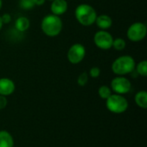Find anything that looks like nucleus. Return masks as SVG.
I'll return each instance as SVG.
<instances>
[{"instance_id":"39448f33","label":"nucleus","mask_w":147,"mask_h":147,"mask_svg":"<svg viewBox=\"0 0 147 147\" xmlns=\"http://www.w3.org/2000/svg\"><path fill=\"white\" fill-rule=\"evenodd\" d=\"M147 34L146 25L144 22H137L130 25L127 31V36L133 42H140L143 40Z\"/></svg>"},{"instance_id":"5701e85b","label":"nucleus","mask_w":147,"mask_h":147,"mask_svg":"<svg viewBox=\"0 0 147 147\" xmlns=\"http://www.w3.org/2000/svg\"><path fill=\"white\" fill-rule=\"evenodd\" d=\"M33 1H34V5H37V6H41L46 2V0H33Z\"/></svg>"},{"instance_id":"b1692460","label":"nucleus","mask_w":147,"mask_h":147,"mask_svg":"<svg viewBox=\"0 0 147 147\" xmlns=\"http://www.w3.org/2000/svg\"><path fill=\"white\" fill-rule=\"evenodd\" d=\"M3 22H2L1 16H0V31H1V29H2V28H3Z\"/></svg>"},{"instance_id":"a878e982","label":"nucleus","mask_w":147,"mask_h":147,"mask_svg":"<svg viewBox=\"0 0 147 147\" xmlns=\"http://www.w3.org/2000/svg\"><path fill=\"white\" fill-rule=\"evenodd\" d=\"M49 1H53V0H49Z\"/></svg>"},{"instance_id":"dca6fc26","label":"nucleus","mask_w":147,"mask_h":147,"mask_svg":"<svg viewBox=\"0 0 147 147\" xmlns=\"http://www.w3.org/2000/svg\"><path fill=\"white\" fill-rule=\"evenodd\" d=\"M112 90L109 86L107 85H102L98 89V95L102 99L107 100L111 95H112Z\"/></svg>"},{"instance_id":"9b49d317","label":"nucleus","mask_w":147,"mask_h":147,"mask_svg":"<svg viewBox=\"0 0 147 147\" xmlns=\"http://www.w3.org/2000/svg\"><path fill=\"white\" fill-rule=\"evenodd\" d=\"M95 23L101 30H108L113 25V20L111 16L107 14H102L96 16Z\"/></svg>"},{"instance_id":"20e7f679","label":"nucleus","mask_w":147,"mask_h":147,"mask_svg":"<svg viewBox=\"0 0 147 147\" xmlns=\"http://www.w3.org/2000/svg\"><path fill=\"white\" fill-rule=\"evenodd\" d=\"M106 107L113 114H122L128 109V102L122 95L112 94L106 100Z\"/></svg>"},{"instance_id":"4be33fe9","label":"nucleus","mask_w":147,"mask_h":147,"mask_svg":"<svg viewBox=\"0 0 147 147\" xmlns=\"http://www.w3.org/2000/svg\"><path fill=\"white\" fill-rule=\"evenodd\" d=\"M1 19L3 24H7L11 22V16L8 13H4L3 16H1Z\"/></svg>"},{"instance_id":"f3484780","label":"nucleus","mask_w":147,"mask_h":147,"mask_svg":"<svg viewBox=\"0 0 147 147\" xmlns=\"http://www.w3.org/2000/svg\"><path fill=\"white\" fill-rule=\"evenodd\" d=\"M126 47H127V42L123 38L114 39L112 47H114L116 51H122L126 48Z\"/></svg>"},{"instance_id":"7ed1b4c3","label":"nucleus","mask_w":147,"mask_h":147,"mask_svg":"<svg viewBox=\"0 0 147 147\" xmlns=\"http://www.w3.org/2000/svg\"><path fill=\"white\" fill-rule=\"evenodd\" d=\"M135 59L130 55H123L114 60L111 65L112 71L117 76L131 74L135 69Z\"/></svg>"},{"instance_id":"6e6552de","label":"nucleus","mask_w":147,"mask_h":147,"mask_svg":"<svg viewBox=\"0 0 147 147\" xmlns=\"http://www.w3.org/2000/svg\"><path fill=\"white\" fill-rule=\"evenodd\" d=\"M110 88L115 94L123 96L131 90L132 84L130 80L124 76H117L112 79L110 83Z\"/></svg>"},{"instance_id":"2eb2a0df","label":"nucleus","mask_w":147,"mask_h":147,"mask_svg":"<svg viewBox=\"0 0 147 147\" xmlns=\"http://www.w3.org/2000/svg\"><path fill=\"white\" fill-rule=\"evenodd\" d=\"M135 71L138 75L146 78L147 76V61L142 60L135 65Z\"/></svg>"},{"instance_id":"ddd939ff","label":"nucleus","mask_w":147,"mask_h":147,"mask_svg":"<svg viewBox=\"0 0 147 147\" xmlns=\"http://www.w3.org/2000/svg\"><path fill=\"white\" fill-rule=\"evenodd\" d=\"M15 27L19 32H25L30 27V21L26 16H19L15 22Z\"/></svg>"},{"instance_id":"412c9836","label":"nucleus","mask_w":147,"mask_h":147,"mask_svg":"<svg viewBox=\"0 0 147 147\" xmlns=\"http://www.w3.org/2000/svg\"><path fill=\"white\" fill-rule=\"evenodd\" d=\"M7 104H8V100H7L6 96L0 95V110L5 109Z\"/></svg>"},{"instance_id":"f8f14e48","label":"nucleus","mask_w":147,"mask_h":147,"mask_svg":"<svg viewBox=\"0 0 147 147\" xmlns=\"http://www.w3.org/2000/svg\"><path fill=\"white\" fill-rule=\"evenodd\" d=\"M0 147H14V139L6 130L0 131Z\"/></svg>"},{"instance_id":"393cba45","label":"nucleus","mask_w":147,"mask_h":147,"mask_svg":"<svg viewBox=\"0 0 147 147\" xmlns=\"http://www.w3.org/2000/svg\"><path fill=\"white\" fill-rule=\"evenodd\" d=\"M2 6H3V0H0V10L2 9Z\"/></svg>"},{"instance_id":"0eeeda50","label":"nucleus","mask_w":147,"mask_h":147,"mask_svg":"<svg viewBox=\"0 0 147 147\" xmlns=\"http://www.w3.org/2000/svg\"><path fill=\"white\" fill-rule=\"evenodd\" d=\"M86 55V49L83 44L75 43L70 47L67 52V59L72 65L81 63Z\"/></svg>"},{"instance_id":"9d476101","label":"nucleus","mask_w":147,"mask_h":147,"mask_svg":"<svg viewBox=\"0 0 147 147\" xmlns=\"http://www.w3.org/2000/svg\"><path fill=\"white\" fill-rule=\"evenodd\" d=\"M50 9L53 15L60 16L67 11L68 3L66 0H53L51 3Z\"/></svg>"},{"instance_id":"4468645a","label":"nucleus","mask_w":147,"mask_h":147,"mask_svg":"<svg viewBox=\"0 0 147 147\" xmlns=\"http://www.w3.org/2000/svg\"><path fill=\"white\" fill-rule=\"evenodd\" d=\"M135 103L138 107L143 109H147V92L146 90H140L136 93L134 96Z\"/></svg>"},{"instance_id":"a211bd4d","label":"nucleus","mask_w":147,"mask_h":147,"mask_svg":"<svg viewBox=\"0 0 147 147\" xmlns=\"http://www.w3.org/2000/svg\"><path fill=\"white\" fill-rule=\"evenodd\" d=\"M88 81H89V74H88L87 72H85V71L82 72V73L78 77V80H77L78 84L79 86H81V87L85 86V85L87 84Z\"/></svg>"},{"instance_id":"aec40b11","label":"nucleus","mask_w":147,"mask_h":147,"mask_svg":"<svg viewBox=\"0 0 147 147\" xmlns=\"http://www.w3.org/2000/svg\"><path fill=\"white\" fill-rule=\"evenodd\" d=\"M89 77H91L92 78H97L101 74V69L97 66H93L89 71Z\"/></svg>"},{"instance_id":"1a4fd4ad","label":"nucleus","mask_w":147,"mask_h":147,"mask_svg":"<svg viewBox=\"0 0 147 147\" xmlns=\"http://www.w3.org/2000/svg\"><path fill=\"white\" fill-rule=\"evenodd\" d=\"M16 90V84L14 81L9 78H0V95L8 96L14 93Z\"/></svg>"},{"instance_id":"f257e3e1","label":"nucleus","mask_w":147,"mask_h":147,"mask_svg":"<svg viewBox=\"0 0 147 147\" xmlns=\"http://www.w3.org/2000/svg\"><path fill=\"white\" fill-rule=\"evenodd\" d=\"M40 28L44 34L48 37L58 36L63 28V22L60 16L49 14L44 16L40 22Z\"/></svg>"},{"instance_id":"423d86ee","label":"nucleus","mask_w":147,"mask_h":147,"mask_svg":"<svg viewBox=\"0 0 147 147\" xmlns=\"http://www.w3.org/2000/svg\"><path fill=\"white\" fill-rule=\"evenodd\" d=\"M94 43L95 45L102 50H109L112 48L114 37L107 30H99L94 35Z\"/></svg>"},{"instance_id":"6ab92c4d","label":"nucleus","mask_w":147,"mask_h":147,"mask_svg":"<svg viewBox=\"0 0 147 147\" xmlns=\"http://www.w3.org/2000/svg\"><path fill=\"white\" fill-rule=\"evenodd\" d=\"M19 5L22 9L28 10V9H32L35 5L34 3L33 0H20L19 1Z\"/></svg>"},{"instance_id":"f03ea898","label":"nucleus","mask_w":147,"mask_h":147,"mask_svg":"<svg viewBox=\"0 0 147 147\" xmlns=\"http://www.w3.org/2000/svg\"><path fill=\"white\" fill-rule=\"evenodd\" d=\"M97 13L94 7L88 3H81L75 9V17L83 26L89 27L95 23Z\"/></svg>"}]
</instances>
